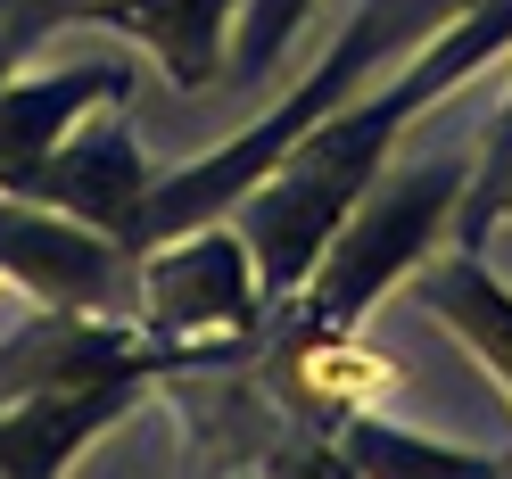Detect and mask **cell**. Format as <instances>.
I'll return each instance as SVG.
<instances>
[{
    "instance_id": "obj_2",
    "label": "cell",
    "mask_w": 512,
    "mask_h": 479,
    "mask_svg": "<svg viewBox=\"0 0 512 479\" xmlns=\"http://www.w3.org/2000/svg\"><path fill=\"white\" fill-rule=\"evenodd\" d=\"M463 190H471V157H413V166L380 174L356 199V215L331 232V248L314 257V273L273 314L281 323H306V331H356L380 306V290L405 281L446 232H455Z\"/></svg>"
},
{
    "instance_id": "obj_5",
    "label": "cell",
    "mask_w": 512,
    "mask_h": 479,
    "mask_svg": "<svg viewBox=\"0 0 512 479\" xmlns=\"http://www.w3.org/2000/svg\"><path fill=\"white\" fill-rule=\"evenodd\" d=\"M0 190H17V199H42L58 215L91 223V232H108L124 248H141V215H149V157L141 141L124 133V116H100V124H75L58 149H42L34 166L0 174Z\"/></svg>"
},
{
    "instance_id": "obj_9",
    "label": "cell",
    "mask_w": 512,
    "mask_h": 479,
    "mask_svg": "<svg viewBox=\"0 0 512 479\" xmlns=\"http://www.w3.org/2000/svg\"><path fill=\"white\" fill-rule=\"evenodd\" d=\"M339 471H496V455L479 446H438V438H405L372 413H347L339 422Z\"/></svg>"
},
{
    "instance_id": "obj_6",
    "label": "cell",
    "mask_w": 512,
    "mask_h": 479,
    "mask_svg": "<svg viewBox=\"0 0 512 479\" xmlns=\"http://www.w3.org/2000/svg\"><path fill=\"white\" fill-rule=\"evenodd\" d=\"M124 91H133L124 58H83V67H58V75H9L0 83V174L34 166L83 116L124 108Z\"/></svg>"
},
{
    "instance_id": "obj_1",
    "label": "cell",
    "mask_w": 512,
    "mask_h": 479,
    "mask_svg": "<svg viewBox=\"0 0 512 479\" xmlns=\"http://www.w3.org/2000/svg\"><path fill=\"white\" fill-rule=\"evenodd\" d=\"M463 9H471V0H364V9L347 17V34L323 50V67H314V75H306V83H298L273 116H256L248 133H232V141H223V149H207V157H190L182 174L149 182L141 248H157V240L190 232V223L232 215V207H240V190L265 174L273 157L306 133V124H323L339 100H356L364 83H380V67H405V58L422 50V42H438Z\"/></svg>"
},
{
    "instance_id": "obj_3",
    "label": "cell",
    "mask_w": 512,
    "mask_h": 479,
    "mask_svg": "<svg viewBox=\"0 0 512 479\" xmlns=\"http://www.w3.org/2000/svg\"><path fill=\"white\" fill-rule=\"evenodd\" d=\"M273 323L265 273L248 257L240 223H190V232L141 248V331L199 356H240Z\"/></svg>"
},
{
    "instance_id": "obj_4",
    "label": "cell",
    "mask_w": 512,
    "mask_h": 479,
    "mask_svg": "<svg viewBox=\"0 0 512 479\" xmlns=\"http://www.w3.org/2000/svg\"><path fill=\"white\" fill-rule=\"evenodd\" d=\"M0 273L25 281L42 306L67 314H124V298L141 290V248H124L91 223L58 215L42 199L0 190Z\"/></svg>"
},
{
    "instance_id": "obj_11",
    "label": "cell",
    "mask_w": 512,
    "mask_h": 479,
    "mask_svg": "<svg viewBox=\"0 0 512 479\" xmlns=\"http://www.w3.org/2000/svg\"><path fill=\"white\" fill-rule=\"evenodd\" d=\"M504 174H512V100H504L496 133L479 141V157H471V190H463V215H455V248H479V240H488V199H496Z\"/></svg>"
},
{
    "instance_id": "obj_7",
    "label": "cell",
    "mask_w": 512,
    "mask_h": 479,
    "mask_svg": "<svg viewBox=\"0 0 512 479\" xmlns=\"http://www.w3.org/2000/svg\"><path fill=\"white\" fill-rule=\"evenodd\" d=\"M232 9L240 0H91L75 25H116V34L149 42L182 91H207L232 67Z\"/></svg>"
},
{
    "instance_id": "obj_8",
    "label": "cell",
    "mask_w": 512,
    "mask_h": 479,
    "mask_svg": "<svg viewBox=\"0 0 512 479\" xmlns=\"http://www.w3.org/2000/svg\"><path fill=\"white\" fill-rule=\"evenodd\" d=\"M413 298H422L438 323L496 372V389L512 397V290L479 265V248H430V257L413 265Z\"/></svg>"
},
{
    "instance_id": "obj_10",
    "label": "cell",
    "mask_w": 512,
    "mask_h": 479,
    "mask_svg": "<svg viewBox=\"0 0 512 479\" xmlns=\"http://www.w3.org/2000/svg\"><path fill=\"white\" fill-rule=\"evenodd\" d=\"M314 9V0H248V17H240V34H232V75L240 83H256L273 67L281 50H290V34H298V17Z\"/></svg>"
},
{
    "instance_id": "obj_12",
    "label": "cell",
    "mask_w": 512,
    "mask_h": 479,
    "mask_svg": "<svg viewBox=\"0 0 512 479\" xmlns=\"http://www.w3.org/2000/svg\"><path fill=\"white\" fill-rule=\"evenodd\" d=\"M496 223H512V174L496 182V199H488V232H496Z\"/></svg>"
}]
</instances>
